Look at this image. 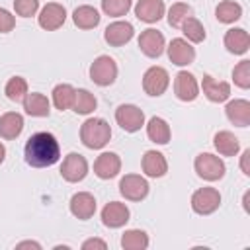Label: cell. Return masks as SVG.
Returning a JSON list of instances; mask_svg holds the SVG:
<instances>
[{
  "label": "cell",
  "instance_id": "1",
  "mask_svg": "<svg viewBox=\"0 0 250 250\" xmlns=\"http://www.w3.org/2000/svg\"><path fill=\"white\" fill-rule=\"evenodd\" d=\"M23 154H25V162L29 166L45 168V166H53L61 158V146L53 133L39 131L27 139Z\"/></svg>",
  "mask_w": 250,
  "mask_h": 250
},
{
  "label": "cell",
  "instance_id": "2",
  "mask_svg": "<svg viewBox=\"0 0 250 250\" xmlns=\"http://www.w3.org/2000/svg\"><path fill=\"white\" fill-rule=\"evenodd\" d=\"M111 139V127L102 117H90L80 127V141L88 148H102Z\"/></svg>",
  "mask_w": 250,
  "mask_h": 250
},
{
  "label": "cell",
  "instance_id": "3",
  "mask_svg": "<svg viewBox=\"0 0 250 250\" xmlns=\"http://www.w3.org/2000/svg\"><path fill=\"white\" fill-rule=\"evenodd\" d=\"M193 168H195L197 176L203 178V180H207V182H217V180H221V178L225 176V170H227L225 162H223L219 156L211 154V152H201V154H197V156H195V162H193Z\"/></svg>",
  "mask_w": 250,
  "mask_h": 250
},
{
  "label": "cell",
  "instance_id": "4",
  "mask_svg": "<svg viewBox=\"0 0 250 250\" xmlns=\"http://www.w3.org/2000/svg\"><path fill=\"white\" fill-rule=\"evenodd\" d=\"M90 78L98 86H109L117 78V64L111 57L100 55L92 64H90Z\"/></svg>",
  "mask_w": 250,
  "mask_h": 250
},
{
  "label": "cell",
  "instance_id": "5",
  "mask_svg": "<svg viewBox=\"0 0 250 250\" xmlns=\"http://www.w3.org/2000/svg\"><path fill=\"white\" fill-rule=\"evenodd\" d=\"M221 205V193L215 188H199L191 195V209L197 215H211Z\"/></svg>",
  "mask_w": 250,
  "mask_h": 250
},
{
  "label": "cell",
  "instance_id": "6",
  "mask_svg": "<svg viewBox=\"0 0 250 250\" xmlns=\"http://www.w3.org/2000/svg\"><path fill=\"white\" fill-rule=\"evenodd\" d=\"M115 121L123 131L135 133L145 125V113L141 107H137L133 104H123L115 109Z\"/></svg>",
  "mask_w": 250,
  "mask_h": 250
},
{
  "label": "cell",
  "instance_id": "7",
  "mask_svg": "<svg viewBox=\"0 0 250 250\" xmlns=\"http://www.w3.org/2000/svg\"><path fill=\"white\" fill-rule=\"evenodd\" d=\"M119 193L129 201H143L148 195V182L139 174H125L119 180Z\"/></svg>",
  "mask_w": 250,
  "mask_h": 250
},
{
  "label": "cell",
  "instance_id": "8",
  "mask_svg": "<svg viewBox=\"0 0 250 250\" xmlns=\"http://www.w3.org/2000/svg\"><path fill=\"white\" fill-rule=\"evenodd\" d=\"M88 174V162L82 154L78 152H70L64 156L62 160V166H61V176L70 182V184H76L80 180H84Z\"/></svg>",
  "mask_w": 250,
  "mask_h": 250
},
{
  "label": "cell",
  "instance_id": "9",
  "mask_svg": "<svg viewBox=\"0 0 250 250\" xmlns=\"http://www.w3.org/2000/svg\"><path fill=\"white\" fill-rule=\"evenodd\" d=\"M170 84V76L162 66H150L143 74V90L148 96H162Z\"/></svg>",
  "mask_w": 250,
  "mask_h": 250
},
{
  "label": "cell",
  "instance_id": "10",
  "mask_svg": "<svg viewBox=\"0 0 250 250\" xmlns=\"http://www.w3.org/2000/svg\"><path fill=\"white\" fill-rule=\"evenodd\" d=\"M174 94L182 102H193L199 96V86L195 76L188 70H180L174 78Z\"/></svg>",
  "mask_w": 250,
  "mask_h": 250
},
{
  "label": "cell",
  "instance_id": "11",
  "mask_svg": "<svg viewBox=\"0 0 250 250\" xmlns=\"http://www.w3.org/2000/svg\"><path fill=\"white\" fill-rule=\"evenodd\" d=\"M64 20H66V10H64L62 4H57V2L45 4L43 10H41V14L37 16L39 25H41L43 29H47V31L59 29V27L64 23Z\"/></svg>",
  "mask_w": 250,
  "mask_h": 250
},
{
  "label": "cell",
  "instance_id": "12",
  "mask_svg": "<svg viewBox=\"0 0 250 250\" xmlns=\"http://www.w3.org/2000/svg\"><path fill=\"white\" fill-rule=\"evenodd\" d=\"M139 49L143 55L150 57V59H158L164 53V35L158 29H145L139 35Z\"/></svg>",
  "mask_w": 250,
  "mask_h": 250
},
{
  "label": "cell",
  "instance_id": "13",
  "mask_svg": "<svg viewBox=\"0 0 250 250\" xmlns=\"http://www.w3.org/2000/svg\"><path fill=\"white\" fill-rule=\"evenodd\" d=\"M168 59L172 64H178V66H188L193 62L195 59V49L182 37H176L170 41L168 45Z\"/></svg>",
  "mask_w": 250,
  "mask_h": 250
},
{
  "label": "cell",
  "instance_id": "14",
  "mask_svg": "<svg viewBox=\"0 0 250 250\" xmlns=\"http://www.w3.org/2000/svg\"><path fill=\"white\" fill-rule=\"evenodd\" d=\"M121 170V158L115 152H102L94 162V174L100 180H111Z\"/></svg>",
  "mask_w": 250,
  "mask_h": 250
},
{
  "label": "cell",
  "instance_id": "15",
  "mask_svg": "<svg viewBox=\"0 0 250 250\" xmlns=\"http://www.w3.org/2000/svg\"><path fill=\"white\" fill-rule=\"evenodd\" d=\"M129 207L119 201H109L102 209V223L109 229H119L129 221Z\"/></svg>",
  "mask_w": 250,
  "mask_h": 250
},
{
  "label": "cell",
  "instance_id": "16",
  "mask_svg": "<svg viewBox=\"0 0 250 250\" xmlns=\"http://www.w3.org/2000/svg\"><path fill=\"white\" fill-rule=\"evenodd\" d=\"M133 35H135V29L129 21H113L104 31V39L111 47H121L125 43H129L133 39Z\"/></svg>",
  "mask_w": 250,
  "mask_h": 250
},
{
  "label": "cell",
  "instance_id": "17",
  "mask_svg": "<svg viewBox=\"0 0 250 250\" xmlns=\"http://www.w3.org/2000/svg\"><path fill=\"white\" fill-rule=\"evenodd\" d=\"M70 213L80 219V221H88L94 213H96V199L92 193L88 191H78L70 197Z\"/></svg>",
  "mask_w": 250,
  "mask_h": 250
},
{
  "label": "cell",
  "instance_id": "18",
  "mask_svg": "<svg viewBox=\"0 0 250 250\" xmlns=\"http://www.w3.org/2000/svg\"><path fill=\"white\" fill-rule=\"evenodd\" d=\"M201 88H203L205 98L209 102H215V104H221V102L229 100V96H230V84L229 82H223V80H215L209 74L203 76Z\"/></svg>",
  "mask_w": 250,
  "mask_h": 250
},
{
  "label": "cell",
  "instance_id": "19",
  "mask_svg": "<svg viewBox=\"0 0 250 250\" xmlns=\"http://www.w3.org/2000/svg\"><path fill=\"white\" fill-rule=\"evenodd\" d=\"M141 166L148 178H162L168 172V162H166L164 154L158 150H146L141 160Z\"/></svg>",
  "mask_w": 250,
  "mask_h": 250
},
{
  "label": "cell",
  "instance_id": "20",
  "mask_svg": "<svg viewBox=\"0 0 250 250\" xmlns=\"http://www.w3.org/2000/svg\"><path fill=\"white\" fill-rule=\"evenodd\" d=\"M135 16L145 23H154L164 16L162 0H139L135 4Z\"/></svg>",
  "mask_w": 250,
  "mask_h": 250
},
{
  "label": "cell",
  "instance_id": "21",
  "mask_svg": "<svg viewBox=\"0 0 250 250\" xmlns=\"http://www.w3.org/2000/svg\"><path fill=\"white\" fill-rule=\"evenodd\" d=\"M225 47H227V51L229 53H232V55H244L246 51H248V47H250V35H248V31L246 29H242V27H232V29H229L227 33H225Z\"/></svg>",
  "mask_w": 250,
  "mask_h": 250
},
{
  "label": "cell",
  "instance_id": "22",
  "mask_svg": "<svg viewBox=\"0 0 250 250\" xmlns=\"http://www.w3.org/2000/svg\"><path fill=\"white\" fill-rule=\"evenodd\" d=\"M225 113L229 121L236 127H248L250 125V102L248 100H232L227 104Z\"/></svg>",
  "mask_w": 250,
  "mask_h": 250
},
{
  "label": "cell",
  "instance_id": "23",
  "mask_svg": "<svg viewBox=\"0 0 250 250\" xmlns=\"http://www.w3.org/2000/svg\"><path fill=\"white\" fill-rule=\"evenodd\" d=\"M23 109L31 117H47L51 113V104L47 96L39 92H31V94H25L23 98Z\"/></svg>",
  "mask_w": 250,
  "mask_h": 250
},
{
  "label": "cell",
  "instance_id": "24",
  "mask_svg": "<svg viewBox=\"0 0 250 250\" xmlns=\"http://www.w3.org/2000/svg\"><path fill=\"white\" fill-rule=\"evenodd\" d=\"M23 131V117L16 111H8L0 115V137L2 139H16Z\"/></svg>",
  "mask_w": 250,
  "mask_h": 250
},
{
  "label": "cell",
  "instance_id": "25",
  "mask_svg": "<svg viewBox=\"0 0 250 250\" xmlns=\"http://www.w3.org/2000/svg\"><path fill=\"white\" fill-rule=\"evenodd\" d=\"M213 145H215V148H217V152L221 156H234L238 152V148H240L238 139L230 131H219V133H215Z\"/></svg>",
  "mask_w": 250,
  "mask_h": 250
},
{
  "label": "cell",
  "instance_id": "26",
  "mask_svg": "<svg viewBox=\"0 0 250 250\" xmlns=\"http://www.w3.org/2000/svg\"><path fill=\"white\" fill-rule=\"evenodd\" d=\"M146 135L156 145H166L170 141V125L162 117H150L146 123Z\"/></svg>",
  "mask_w": 250,
  "mask_h": 250
},
{
  "label": "cell",
  "instance_id": "27",
  "mask_svg": "<svg viewBox=\"0 0 250 250\" xmlns=\"http://www.w3.org/2000/svg\"><path fill=\"white\" fill-rule=\"evenodd\" d=\"M72 21L80 29H92V27H96L100 23V14L92 6H78L72 12Z\"/></svg>",
  "mask_w": 250,
  "mask_h": 250
},
{
  "label": "cell",
  "instance_id": "28",
  "mask_svg": "<svg viewBox=\"0 0 250 250\" xmlns=\"http://www.w3.org/2000/svg\"><path fill=\"white\" fill-rule=\"evenodd\" d=\"M215 18L221 23H234L236 20L242 18V6L232 0H223L215 8Z\"/></svg>",
  "mask_w": 250,
  "mask_h": 250
},
{
  "label": "cell",
  "instance_id": "29",
  "mask_svg": "<svg viewBox=\"0 0 250 250\" xmlns=\"http://www.w3.org/2000/svg\"><path fill=\"white\" fill-rule=\"evenodd\" d=\"M121 246L125 250H145L148 248V236L141 229H129L121 236Z\"/></svg>",
  "mask_w": 250,
  "mask_h": 250
},
{
  "label": "cell",
  "instance_id": "30",
  "mask_svg": "<svg viewBox=\"0 0 250 250\" xmlns=\"http://www.w3.org/2000/svg\"><path fill=\"white\" fill-rule=\"evenodd\" d=\"M74 88L70 84H57L53 88V104L57 109L64 111V109H70L72 107V102H74Z\"/></svg>",
  "mask_w": 250,
  "mask_h": 250
},
{
  "label": "cell",
  "instance_id": "31",
  "mask_svg": "<svg viewBox=\"0 0 250 250\" xmlns=\"http://www.w3.org/2000/svg\"><path fill=\"white\" fill-rule=\"evenodd\" d=\"M96 105H98V102H96L94 94H90L88 90L80 88V90L74 92L72 109H74L76 113H80V115H88V113H92V111L96 109Z\"/></svg>",
  "mask_w": 250,
  "mask_h": 250
},
{
  "label": "cell",
  "instance_id": "32",
  "mask_svg": "<svg viewBox=\"0 0 250 250\" xmlns=\"http://www.w3.org/2000/svg\"><path fill=\"white\" fill-rule=\"evenodd\" d=\"M4 94H6V98L10 102H23V98L27 94V82H25V78H21V76L10 78L8 84H6V88H4Z\"/></svg>",
  "mask_w": 250,
  "mask_h": 250
},
{
  "label": "cell",
  "instance_id": "33",
  "mask_svg": "<svg viewBox=\"0 0 250 250\" xmlns=\"http://www.w3.org/2000/svg\"><path fill=\"white\" fill-rule=\"evenodd\" d=\"M182 31L188 37V41H191V43H201L205 39V29H203L201 21L197 18H193V16H189V18L184 20Z\"/></svg>",
  "mask_w": 250,
  "mask_h": 250
},
{
  "label": "cell",
  "instance_id": "34",
  "mask_svg": "<svg viewBox=\"0 0 250 250\" xmlns=\"http://www.w3.org/2000/svg\"><path fill=\"white\" fill-rule=\"evenodd\" d=\"M191 14H193L191 6L184 4V2H176V4H172L170 10H168V23H170L172 27H182L184 20L189 18Z\"/></svg>",
  "mask_w": 250,
  "mask_h": 250
},
{
  "label": "cell",
  "instance_id": "35",
  "mask_svg": "<svg viewBox=\"0 0 250 250\" xmlns=\"http://www.w3.org/2000/svg\"><path fill=\"white\" fill-rule=\"evenodd\" d=\"M133 6V0H102V10L105 16L121 18L125 16Z\"/></svg>",
  "mask_w": 250,
  "mask_h": 250
},
{
  "label": "cell",
  "instance_id": "36",
  "mask_svg": "<svg viewBox=\"0 0 250 250\" xmlns=\"http://www.w3.org/2000/svg\"><path fill=\"white\" fill-rule=\"evenodd\" d=\"M232 80L238 88L246 90L250 88V61H240L234 68H232Z\"/></svg>",
  "mask_w": 250,
  "mask_h": 250
},
{
  "label": "cell",
  "instance_id": "37",
  "mask_svg": "<svg viewBox=\"0 0 250 250\" xmlns=\"http://www.w3.org/2000/svg\"><path fill=\"white\" fill-rule=\"evenodd\" d=\"M39 8V0H14V10L21 18H31L35 16Z\"/></svg>",
  "mask_w": 250,
  "mask_h": 250
},
{
  "label": "cell",
  "instance_id": "38",
  "mask_svg": "<svg viewBox=\"0 0 250 250\" xmlns=\"http://www.w3.org/2000/svg\"><path fill=\"white\" fill-rule=\"evenodd\" d=\"M14 25H16V18H14L8 10L0 8V33H8V31H12Z\"/></svg>",
  "mask_w": 250,
  "mask_h": 250
},
{
  "label": "cell",
  "instance_id": "39",
  "mask_svg": "<svg viewBox=\"0 0 250 250\" xmlns=\"http://www.w3.org/2000/svg\"><path fill=\"white\" fill-rule=\"evenodd\" d=\"M90 248L105 250V248H107V244H105L104 240H100V238H88V240H84V242H82V250H90Z\"/></svg>",
  "mask_w": 250,
  "mask_h": 250
},
{
  "label": "cell",
  "instance_id": "40",
  "mask_svg": "<svg viewBox=\"0 0 250 250\" xmlns=\"http://www.w3.org/2000/svg\"><path fill=\"white\" fill-rule=\"evenodd\" d=\"M240 170L244 176H250V148H246L240 156Z\"/></svg>",
  "mask_w": 250,
  "mask_h": 250
},
{
  "label": "cell",
  "instance_id": "41",
  "mask_svg": "<svg viewBox=\"0 0 250 250\" xmlns=\"http://www.w3.org/2000/svg\"><path fill=\"white\" fill-rule=\"evenodd\" d=\"M18 248H37V250H39L41 246H39L37 242H31V240H25V242H20V244H18Z\"/></svg>",
  "mask_w": 250,
  "mask_h": 250
},
{
  "label": "cell",
  "instance_id": "42",
  "mask_svg": "<svg viewBox=\"0 0 250 250\" xmlns=\"http://www.w3.org/2000/svg\"><path fill=\"white\" fill-rule=\"evenodd\" d=\"M4 158H6V146L0 143V164L4 162Z\"/></svg>",
  "mask_w": 250,
  "mask_h": 250
},
{
  "label": "cell",
  "instance_id": "43",
  "mask_svg": "<svg viewBox=\"0 0 250 250\" xmlns=\"http://www.w3.org/2000/svg\"><path fill=\"white\" fill-rule=\"evenodd\" d=\"M248 197H250V191L244 193V211H250V209H248Z\"/></svg>",
  "mask_w": 250,
  "mask_h": 250
}]
</instances>
